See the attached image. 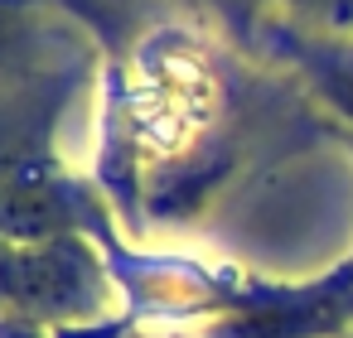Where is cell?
<instances>
[{
  "label": "cell",
  "instance_id": "7a4b0ae2",
  "mask_svg": "<svg viewBox=\"0 0 353 338\" xmlns=\"http://www.w3.org/2000/svg\"><path fill=\"white\" fill-rule=\"evenodd\" d=\"M300 6H310L319 15H353V0H300Z\"/></svg>",
  "mask_w": 353,
  "mask_h": 338
},
{
  "label": "cell",
  "instance_id": "6da1fadb",
  "mask_svg": "<svg viewBox=\"0 0 353 338\" xmlns=\"http://www.w3.org/2000/svg\"><path fill=\"white\" fill-rule=\"evenodd\" d=\"M314 78L324 87V97L353 121V54H324V59H314Z\"/></svg>",
  "mask_w": 353,
  "mask_h": 338
}]
</instances>
